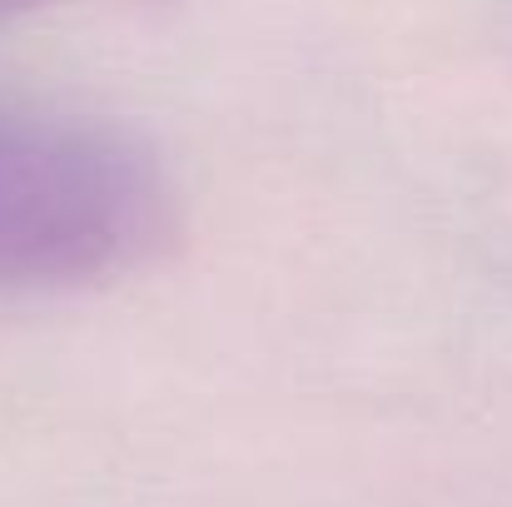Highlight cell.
I'll return each instance as SVG.
<instances>
[{"label": "cell", "mask_w": 512, "mask_h": 507, "mask_svg": "<svg viewBox=\"0 0 512 507\" xmlns=\"http://www.w3.org/2000/svg\"><path fill=\"white\" fill-rule=\"evenodd\" d=\"M50 5H65V0H0V25L20 20V15H35V10H50Z\"/></svg>", "instance_id": "2"}, {"label": "cell", "mask_w": 512, "mask_h": 507, "mask_svg": "<svg viewBox=\"0 0 512 507\" xmlns=\"http://www.w3.org/2000/svg\"><path fill=\"white\" fill-rule=\"evenodd\" d=\"M174 229V184L140 135L0 95V289L105 284Z\"/></svg>", "instance_id": "1"}]
</instances>
